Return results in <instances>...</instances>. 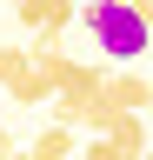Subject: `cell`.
I'll return each mask as SVG.
<instances>
[{
  "label": "cell",
  "mask_w": 153,
  "mask_h": 160,
  "mask_svg": "<svg viewBox=\"0 0 153 160\" xmlns=\"http://www.w3.org/2000/svg\"><path fill=\"white\" fill-rule=\"evenodd\" d=\"M80 33H93V47L113 67H133V60L153 53V27L133 13V0H87L80 7Z\"/></svg>",
  "instance_id": "1"
},
{
  "label": "cell",
  "mask_w": 153,
  "mask_h": 160,
  "mask_svg": "<svg viewBox=\"0 0 153 160\" xmlns=\"http://www.w3.org/2000/svg\"><path fill=\"white\" fill-rule=\"evenodd\" d=\"M107 107H113V113H146V107H153V73H140V67H113V80H107Z\"/></svg>",
  "instance_id": "2"
},
{
  "label": "cell",
  "mask_w": 153,
  "mask_h": 160,
  "mask_svg": "<svg viewBox=\"0 0 153 160\" xmlns=\"http://www.w3.org/2000/svg\"><path fill=\"white\" fill-rule=\"evenodd\" d=\"M53 93H60V80H53L47 67H33V53H27V67L7 80V100H13V107H53Z\"/></svg>",
  "instance_id": "3"
},
{
  "label": "cell",
  "mask_w": 153,
  "mask_h": 160,
  "mask_svg": "<svg viewBox=\"0 0 153 160\" xmlns=\"http://www.w3.org/2000/svg\"><path fill=\"white\" fill-rule=\"evenodd\" d=\"M13 13H20V27H27V33L60 27V20H80V7H73V0H13Z\"/></svg>",
  "instance_id": "4"
},
{
  "label": "cell",
  "mask_w": 153,
  "mask_h": 160,
  "mask_svg": "<svg viewBox=\"0 0 153 160\" xmlns=\"http://www.w3.org/2000/svg\"><path fill=\"white\" fill-rule=\"evenodd\" d=\"M80 147H87L80 127H53L47 120V127L33 133V160H80Z\"/></svg>",
  "instance_id": "5"
},
{
  "label": "cell",
  "mask_w": 153,
  "mask_h": 160,
  "mask_svg": "<svg viewBox=\"0 0 153 160\" xmlns=\"http://www.w3.org/2000/svg\"><path fill=\"white\" fill-rule=\"evenodd\" d=\"M107 140H113L120 153H146V120H140V113H113Z\"/></svg>",
  "instance_id": "6"
},
{
  "label": "cell",
  "mask_w": 153,
  "mask_h": 160,
  "mask_svg": "<svg viewBox=\"0 0 153 160\" xmlns=\"http://www.w3.org/2000/svg\"><path fill=\"white\" fill-rule=\"evenodd\" d=\"M80 160H127V153L113 147L107 133H87V147H80Z\"/></svg>",
  "instance_id": "7"
},
{
  "label": "cell",
  "mask_w": 153,
  "mask_h": 160,
  "mask_svg": "<svg viewBox=\"0 0 153 160\" xmlns=\"http://www.w3.org/2000/svg\"><path fill=\"white\" fill-rule=\"evenodd\" d=\"M20 67H27V53H20V47H7V40H0V87H7V80L20 73Z\"/></svg>",
  "instance_id": "8"
},
{
  "label": "cell",
  "mask_w": 153,
  "mask_h": 160,
  "mask_svg": "<svg viewBox=\"0 0 153 160\" xmlns=\"http://www.w3.org/2000/svg\"><path fill=\"white\" fill-rule=\"evenodd\" d=\"M13 153H20V147H13V133L0 127V160H13Z\"/></svg>",
  "instance_id": "9"
},
{
  "label": "cell",
  "mask_w": 153,
  "mask_h": 160,
  "mask_svg": "<svg viewBox=\"0 0 153 160\" xmlns=\"http://www.w3.org/2000/svg\"><path fill=\"white\" fill-rule=\"evenodd\" d=\"M133 13H140V20H146V27H153V0H133Z\"/></svg>",
  "instance_id": "10"
},
{
  "label": "cell",
  "mask_w": 153,
  "mask_h": 160,
  "mask_svg": "<svg viewBox=\"0 0 153 160\" xmlns=\"http://www.w3.org/2000/svg\"><path fill=\"white\" fill-rule=\"evenodd\" d=\"M13 160H33V147H20V153H13Z\"/></svg>",
  "instance_id": "11"
},
{
  "label": "cell",
  "mask_w": 153,
  "mask_h": 160,
  "mask_svg": "<svg viewBox=\"0 0 153 160\" xmlns=\"http://www.w3.org/2000/svg\"><path fill=\"white\" fill-rule=\"evenodd\" d=\"M146 160H153V153H146Z\"/></svg>",
  "instance_id": "12"
}]
</instances>
